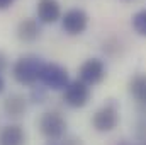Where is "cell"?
Returning <instances> with one entry per match:
<instances>
[{
    "mask_svg": "<svg viewBox=\"0 0 146 145\" xmlns=\"http://www.w3.org/2000/svg\"><path fill=\"white\" fill-rule=\"evenodd\" d=\"M44 60L36 55L19 56L12 65V77L21 85H36L41 79V72L44 67Z\"/></svg>",
    "mask_w": 146,
    "mask_h": 145,
    "instance_id": "1",
    "label": "cell"
},
{
    "mask_svg": "<svg viewBox=\"0 0 146 145\" xmlns=\"http://www.w3.org/2000/svg\"><path fill=\"white\" fill-rule=\"evenodd\" d=\"M92 128L99 133H110L121 123V106L115 99H107L92 114Z\"/></svg>",
    "mask_w": 146,
    "mask_h": 145,
    "instance_id": "2",
    "label": "cell"
},
{
    "mask_svg": "<svg viewBox=\"0 0 146 145\" xmlns=\"http://www.w3.org/2000/svg\"><path fill=\"white\" fill-rule=\"evenodd\" d=\"M37 128H39V133L46 140L58 142L65 138L68 123L60 111H44L37 119Z\"/></svg>",
    "mask_w": 146,
    "mask_h": 145,
    "instance_id": "3",
    "label": "cell"
},
{
    "mask_svg": "<svg viewBox=\"0 0 146 145\" xmlns=\"http://www.w3.org/2000/svg\"><path fill=\"white\" fill-rule=\"evenodd\" d=\"M39 82H41L46 89H51V91H65L66 85H68L72 80H70L68 70H66L63 65H60V63H56V62H48V63H44V67H42Z\"/></svg>",
    "mask_w": 146,
    "mask_h": 145,
    "instance_id": "4",
    "label": "cell"
},
{
    "mask_svg": "<svg viewBox=\"0 0 146 145\" xmlns=\"http://www.w3.org/2000/svg\"><path fill=\"white\" fill-rule=\"evenodd\" d=\"M90 97H92V89L90 85H87L85 82H82L80 79L72 80L66 89L63 91V101L66 106H70L73 109H80L85 108L88 103H90Z\"/></svg>",
    "mask_w": 146,
    "mask_h": 145,
    "instance_id": "5",
    "label": "cell"
},
{
    "mask_svg": "<svg viewBox=\"0 0 146 145\" xmlns=\"http://www.w3.org/2000/svg\"><path fill=\"white\" fill-rule=\"evenodd\" d=\"M88 14L83 9L73 7L68 9L63 15H61V29L68 34V36H80L87 31L88 28Z\"/></svg>",
    "mask_w": 146,
    "mask_h": 145,
    "instance_id": "6",
    "label": "cell"
},
{
    "mask_svg": "<svg viewBox=\"0 0 146 145\" xmlns=\"http://www.w3.org/2000/svg\"><path fill=\"white\" fill-rule=\"evenodd\" d=\"M106 75H107V67L100 58H87L78 67V79L90 87L100 84L106 79Z\"/></svg>",
    "mask_w": 146,
    "mask_h": 145,
    "instance_id": "7",
    "label": "cell"
},
{
    "mask_svg": "<svg viewBox=\"0 0 146 145\" xmlns=\"http://www.w3.org/2000/svg\"><path fill=\"white\" fill-rule=\"evenodd\" d=\"M61 5L58 0H37L36 19L41 24H54L61 21Z\"/></svg>",
    "mask_w": 146,
    "mask_h": 145,
    "instance_id": "8",
    "label": "cell"
},
{
    "mask_svg": "<svg viewBox=\"0 0 146 145\" xmlns=\"http://www.w3.org/2000/svg\"><path fill=\"white\" fill-rule=\"evenodd\" d=\"M127 92L129 96L138 103V106L146 113V73H134L127 82Z\"/></svg>",
    "mask_w": 146,
    "mask_h": 145,
    "instance_id": "9",
    "label": "cell"
},
{
    "mask_svg": "<svg viewBox=\"0 0 146 145\" xmlns=\"http://www.w3.org/2000/svg\"><path fill=\"white\" fill-rule=\"evenodd\" d=\"M15 34L22 43H34L41 36V22L36 17H24L17 24Z\"/></svg>",
    "mask_w": 146,
    "mask_h": 145,
    "instance_id": "10",
    "label": "cell"
},
{
    "mask_svg": "<svg viewBox=\"0 0 146 145\" xmlns=\"http://www.w3.org/2000/svg\"><path fill=\"white\" fill-rule=\"evenodd\" d=\"M26 142L27 133L21 125L10 123L0 128V145H26Z\"/></svg>",
    "mask_w": 146,
    "mask_h": 145,
    "instance_id": "11",
    "label": "cell"
},
{
    "mask_svg": "<svg viewBox=\"0 0 146 145\" xmlns=\"http://www.w3.org/2000/svg\"><path fill=\"white\" fill-rule=\"evenodd\" d=\"M3 111L12 119L22 118L27 111V97H24L22 94H10L3 101Z\"/></svg>",
    "mask_w": 146,
    "mask_h": 145,
    "instance_id": "12",
    "label": "cell"
},
{
    "mask_svg": "<svg viewBox=\"0 0 146 145\" xmlns=\"http://www.w3.org/2000/svg\"><path fill=\"white\" fill-rule=\"evenodd\" d=\"M131 28L134 29V33L138 36L146 38V9L138 10L133 17H131Z\"/></svg>",
    "mask_w": 146,
    "mask_h": 145,
    "instance_id": "13",
    "label": "cell"
},
{
    "mask_svg": "<svg viewBox=\"0 0 146 145\" xmlns=\"http://www.w3.org/2000/svg\"><path fill=\"white\" fill-rule=\"evenodd\" d=\"M104 53L109 56H115L121 53V43L117 39H107L104 41Z\"/></svg>",
    "mask_w": 146,
    "mask_h": 145,
    "instance_id": "14",
    "label": "cell"
},
{
    "mask_svg": "<svg viewBox=\"0 0 146 145\" xmlns=\"http://www.w3.org/2000/svg\"><path fill=\"white\" fill-rule=\"evenodd\" d=\"M29 99L33 103H44L46 101V87H33Z\"/></svg>",
    "mask_w": 146,
    "mask_h": 145,
    "instance_id": "15",
    "label": "cell"
},
{
    "mask_svg": "<svg viewBox=\"0 0 146 145\" xmlns=\"http://www.w3.org/2000/svg\"><path fill=\"white\" fill-rule=\"evenodd\" d=\"M136 138L139 140V144L146 142V118L139 119L136 125Z\"/></svg>",
    "mask_w": 146,
    "mask_h": 145,
    "instance_id": "16",
    "label": "cell"
},
{
    "mask_svg": "<svg viewBox=\"0 0 146 145\" xmlns=\"http://www.w3.org/2000/svg\"><path fill=\"white\" fill-rule=\"evenodd\" d=\"M49 145H83V142L78 137H65L61 142H49Z\"/></svg>",
    "mask_w": 146,
    "mask_h": 145,
    "instance_id": "17",
    "label": "cell"
},
{
    "mask_svg": "<svg viewBox=\"0 0 146 145\" xmlns=\"http://www.w3.org/2000/svg\"><path fill=\"white\" fill-rule=\"evenodd\" d=\"M14 2H15V0H0V10H5V9H9V7H12Z\"/></svg>",
    "mask_w": 146,
    "mask_h": 145,
    "instance_id": "18",
    "label": "cell"
},
{
    "mask_svg": "<svg viewBox=\"0 0 146 145\" xmlns=\"http://www.w3.org/2000/svg\"><path fill=\"white\" fill-rule=\"evenodd\" d=\"M5 67H7V56L0 51V72H2V70H5Z\"/></svg>",
    "mask_w": 146,
    "mask_h": 145,
    "instance_id": "19",
    "label": "cell"
},
{
    "mask_svg": "<svg viewBox=\"0 0 146 145\" xmlns=\"http://www.w3.org/2000/svg\"><path fill=\"white\" fill-rule=\"evenodd\" d=\"M3 89H5V80H3V77L0 75V94L3 92Z\"/></svg>",
    "mask_w": 146,
    "mask_h": 145,
    "instance_id": "20",
    "label": "cell"
},
{
    "mask_svg": "<svg viewBox=\"0 0 146 145\" xmlns=\"http://www.w3.org/2000/svg\"><path fill=\"white\" fill-rule=\"evenodd\" d=\"M138 145H146V142H143V144H138Z\"/></svg>",
    "mask_w": 146,
    "mask_h": 145,
    "instance_id": "21",
    "label": "cell"
},
{
    "mask_svg": "<svg viewBox=\"0 0 146 145\" xmlns=\"http://www.w3.org/2000/svg\"><path fill=\"white\" fill-rule=\"evenodd\" d=\"M126 2H131V0H126Z\"/></svg>",
    "mask_w": 146,
    "mask_h": 145,
    "instance_id": "22",
    "label": "cell"
}]
</instances>
